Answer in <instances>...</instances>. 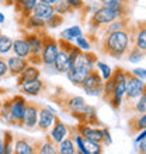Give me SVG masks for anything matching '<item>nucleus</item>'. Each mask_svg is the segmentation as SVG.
<instances>
[{"label": "nucleus", "mask_w": 146, "mask_h": 154, "mask_svg": "<svg viewBox=\"0 0 146 154\" xmlns=\"http://www.w3.org/2000/svg\"><path fill=\"white\" fill-rule=\"evenodd\" d=\"M36 153L40 154H56L58 153V149H56V144L51 140V139H45L44 142L38 143V147H36Z\"/></svg>", "instance_id": "32"}, {"label": "nucleus", "mask_w": 146, "mask_h": 154, "mask_svg": "<svg viewBox=\"0 0 146 154\" xmlns=\"http://www.w3.org/2000/svg\"><path fill=\"white\" fill-rule=\"evenodd\" d=\"M119 17H125V16H122L121 13L115 11V10H111V8H108V7L100 6L89 18L90 34H91V35L96 34L98 29H101L103 27L108 25L110 23H113L114 20H117Z\"/></svg>", "instance_id": "2"}, {"label": "nucleus", "mask_w": 146, "mask_h": 154, "mask_svg": "<svg viewBox=\"0 0 146 154\" xmlns=\"http://www.w3.org/2000/svg\"><path fill=\"white\" fill-rule=\"evenodd\" d=\"M73 45H75V46H77V48L80 49L81 52L91 51V44H90L89 38L86 37L84 34H81V35H79L77 38H75V41H73Z\"/></svg>", "instance_id": "37"}, {"label": "nucleus", "mask_w": 146, "mask_h": 154, "mask_svg": "<svg viewBox=\"0 0 146 154\" xmlns=\"http://www.w3.org/2000/svg\"><path fill=\"white\" fill-rule=\"evenodd\" d=\"M4 23H6V16H4L3 13L0 11V25L4 24Z\"/></svg>", "instance_id": "54"}, {"label": "nucleus", "mask_w": 146, "mask_h": 154, "mask_svg": "<svg viewBox=\"0 0 146 154\" xmlns=\"http://www.w3.org/2000/svg\"><path fill=\"white\" fill-rule=\"evenodd\" d=\"M2 80H3V77H0V83H2Z\"/></svg>", "instance_id": "59"}, {"label": "nucleus", "mask_w": 146, "mask_h": 154, "mask_svg": "<svg viewBox=\"0 0 146 154\" xmlns=\"http://www.w3.org/2000/svg\"><path fill=\"white\" fill-rule=\"evenodd\" d=\"M41 74H42V70H41L40 66H35V65H30L25 67L23 72H21L18 76L16 77L17 79V87H20L21 84H24L27 81H33L35 79H41Z\"/></svg>", "instance_id": "18"}, {"label": "nucleus", "mask_w": 146, "mask_h": 154, "mask_svg": "<svg viewBox=\"0 0 146 154\" xmlns=\"http://www.w3.org/2000/svg\"><path fill=\"white\" fill-rule=\"evenodd\" d=\"M81 2H89V0H81Z\"/></svg>", "instance_id": "60"}, {"label": "nucleus", "mask_w": 146, "mask_h": 154, "mask_svg": "<svg viewBox=\"0 0 146 154\" xmlns=\"http://www.w3.org/2000/svg\"><path fill=\"white\" fill-rule=\"evenodd\" d=\"M142 140H146V129H142L136 132V137L134 139V146H136L139 142H142Z\"/></svg>", "instance_id": "49"}, {"label": "nucleus", "mask_w": 146, "mask_h": 154, "mask_svg": "<svg viewBox=\"0 0 146 154\" xmlns=\"http://www.w3.org/2000/svg\"><path fill=\"white\" fill-rule=\"evenodd\" d=\"M125 56H126V60L129 62V63L138 65V63L145 60V51H141V49L136 48V46H132V48H129L126 51Z\"/></svg>", "instance_id": "30"}, {"label": "nucleus", "mask_w": 146, "mask_h": 154, "mask_svg": "<svg viewBox=\"0 0 146 154\" xmlns=\"http://www.w3.org/2000/svg\"><path fill=\"white\" fill-rule=\"evenodd\" d=\"M7 76H8V69L6 59L0 56V77H7Z\"/></svg>", "instance_id": "48"}, {"label": "nucleus", "mask_w": 146, "mask_h": 154, "mask_svg": "<svg viewBox=\"0 0 146 154\" xmlns=\"http://www.w3.org/2000/svg\"><path fill=\"white\" fill-rule=\"evenodd\" d=\"M11 53H13V55H16V56H20V57H24V59H28V56L31 55V51H30V45H28V42L25 41L24 37L13 39Z\"/></svg>", "instance_id": "21"}, {"label": "nucleus", "mask_w": 146, "mask_h": 154, "mask_svg": "<svg viewBox=\"0 0 146 154\" xmlns=\"http://www.w3.org/2000/svg\"><path fill=\"white\" fill-rule=\"evenodd\" d=\"M81 123H87V125H96V123H98V116H97V108L93 105H90V104H87V106H86L84 112H83V115H81L80 121Z\"/></svg>", "instance_id": "27"}, {"label": "nucleus", "mask_w": 146, "mask_h": 154, "mask_svg": "<svg viewBox=\"0 0 146 154\" xmlns=\"http://www.w3.org/2000/svg\"><path fill=\"white\" fill-rule=\"evenodd\" d=\"M0 4H3V6H8V0H0Z\"/></svg>", "instance_id": "55"}, {"label": "nucleus", "mask_w": 146, "mask_h": 154, "mask_svg": "<svg viewBox=\"0 0 146 154\" xmlns=\"http://www.w3.org/2000/svg\"><path fill=\"white\" fill-rule=\"evenodd\" d=\"M34 17H36V18H41V20L46 21L48 18H51V17L55 14V10H53V6H51V4H45V3H41V2H38V3L35 4V7L33 8V13H31Z\"/></svg>", "instance_id": "23"}, {"label": "nucleus", "mask_w": 146, "mask_h": 154, "mask_svg": "<svg viewBox=\"0 0 146 154\" xmlns=\"http://www.w3.org/2000/svg\"><path fill=\"white\" fill-rule=\"evenodd\" d=\"M131 38H132V42H134V46H136L141 51H145L146 52V28L143 23L142 24H138L136 31L134 34L131 32Z\"/></svg>", "instance_id": "25"}, {"label": "nucleus", "mask_w": 146, "mask_h": 154, "mask_svg": "<svg viewBox=\"0 0 146 154\" xmlns=\"http://www.w3.org/2000/svg\"><path fill=\"white\" fill-rule=\"evenodd\" d=\"M126 2H136V0H126Z\"/></svg>", "instance_id": "58"}, {"label": "nucleus", "mask_w": 146, "mask_h": 154, "mask_svg": "<svg viewBox=\"0 0 146 154\" xmlns=\"http://www.w3.org/2000/svg\"><path fill=\"white\" fill-rule=\"evenodd\" d=\"M17 0H8V6H14V3H16Z\"/></svg>", "instance_id": "56"}, {"label": "nucleus", "mask_w": 146, "mask_h": 154, "mask_svg": "<svg viewBox=\"0 0 146 154\" xmlns=\"http://www.w3.org/2000/svg\"><path fill=\"white\" fill-rule=\"evenodd\" d=\"M100 6H104V7H108L111 10H115V11L121 13L122 16H128V3L126 0H98Z\"/></svg>", "instance_id": "24"}, {"label": "nucleus", "mask_w": 146, "mask_h": 154, "mask_svg": "<svg viewBox=\"0 0 146 154\" xmlns=\"http://www.w3.org/2000/svg\"><path fill=\"white\" fill-rule=\"evenodd\" d=\"M63 24V17L59 16V14H53L51 18L45 21V27L46 29H56L58 27H61Z\"/></svg>", "instance_id": "41"}, {"label": "nucleus", "mask_w": 146, "mask_h": 154, "mask_svg": "<svg viewBox=\"0 0 146 154\" xmlns=\"http://www.w3.org/2000/svg\"><path fill=\"white\" fill-rule=\"evenodd\" d=\"M56 149L59 154H76V147H75V142H73L72 136H68L62 142L58 143Z\"/></svg>", "instance_id": "29"}, {"label": "nucleus", "mask_w": 146, "mask_h": 154, "mask_svg": "<svg viewBox=\"0 0 146 154\" xmlns=\"http://www.w3.org/2000/svg\"><path fill=\"white\" fill-rule=\"evenodd\" d=\"M38 2H41V3H45V4H51V6H53V4L56 3L58 0H38Z\"/></svg>", "instance_id": "53"}, {"label": "nucleus", "mask_w": 146, "mask_h": 154, "mask_svg": "<svg viewBox=\"0 0 146 154\" xmlns=\"http://www.w3.org/2000/svg\"><path fill=\"white\" fill-rule=\"evenodd\" d=\"M53 10H55V14H59V16H62V17L68 16V14H72V13L75 11L65 0H58L56 3L53 4Z\"/></svg>", "instance_id": "35"}, {"label": "nucleus", "mask_w": 146, "mask_h": 154, "mask_svg": "<svg viewBox=\"0 0 146 154\" xmlns=\"http://www.w3.org/2000/svg\"><path fill=\"white\" fill-rule=\"evenodd\" d=\"M2 93V91H0ZM2 105H3V100H2V97H0V108H2Z\"/></svg>", "instance_id": "57"}, {"label": "nucleus", "mask_w": 146, "mask_h": 154, "mask_svg": "<svg viewBox=\"0 0 146 154\" xmlns=\"http://www.w3.org/2000/svg\"><path fill=\"white\" fill-rule=\"evenodd\" d=\"M0 154H4V140H3V134L0 136Z\"/></svg>", "instance_id": "52"}, {"label": "nucleus", "mask_w": 146, "mask_h": 154, "mask_svg": "<svg viewBox=\"0 0 146 154\" xmlns=\"http://www.w3.org/2000/svg\"><path fill=\"white\" fill-rule=\"evenodd\" d=\"M114 80V97L124 100L125 98V85H126V79H128V70L122 69V67H117L113 70L111 74Z\"/></svg>", "instance_id": "9"}, {"label": "nucleus", "mask_w": 146, "mask_h": 154, "mask_svg": "<svg viewBox=\"0 0 146 154\" xmlns=\"http://www.w3.org/2000/svg\"><path fill=\"white\" fill-rule=\"evenodd\" d=\"M36 3L38 0H17L14 3V8H16L17 14L20 16V20L28 17L33 13V8L35 7Z\"/></svg>", "instance_id": "22"}, {"label": "nucleus", "mask_w": 146, "mask_h": 154, "mask_svg": "<svg viewBox=\"0 0 146 154\" xmlns=\"http://www.w3.org/2000/svg\"><path fill=\"white\" fill-rule=\"evenodd\" d=\"M18 88H20V93L25 97H38L45 91L46 84L41 79H35L33 81H27L24 84H21Z\"/></svg>", "instance_id": "14"}, {"label": "nucleus", "mask_w": 146, "mask_h": 154, "mask_svg": "<svg viewBox=\"0 0 146 154\" xmlns=\"http://www.w3.org/2000/svg\"><path fill=\"white\" fill-rule=\"evenodd\" d=\"M59 51V44H58V39L52 37H48L45 34L44 37V46H42V51H41V63L42 66H51L53 65V60L56 57V53Z\"/></svg>", "instance_id": "6"}, {"label": "nucleus", "mask_w": 146, "mask_h": 154, "mask_svg": "<svg viewBox=\"0 0 146 154\" xmlns=\"http://www.w3.org/2000/svg\"><path fill=\"white\" fill-rule=\"evenodd\" d=\"M132 109L136 114H146V93L132 101Z\"/></svg>", "instance_id": "38"}, {"label": "nucleus", "mask_w": 146, "mask_h": 154, "mask_svg": "<svg viewBox=\"0 0 146 154\" xmlns=\"http://www.w3.org/2000/svg\"><path fill=\"white\" fill-rule=\"evenodd\" d=\"M93 70L94 69H90V67H86V66H81V65H73L65 76L68 77V80H69L73 85H79V87H80V84L83 83L86 76H87L90 72H93Z\"/></svg>", "instance_id": "15"}, {"label": "nucleus", "mask_w": 146, "mask_h": 154, "mask_svg": "<svg viewBox=\"0 0 146 154\" xmlns=\"http://www.w3.org/2000/svg\"><path fill=\"white\" fill-rule=\"evenodd\" d=\"M70 128L66 125L65 122H62L59 118H56V121L53 122V125L51 126V129L48 130V136L46 137L51 139L55 144H58L59 142H62L65 137L70 136Z\"/></svg>", "instance_id": "10"}, {"label": "nucleus", "mask_w": 146, "mask_h": 154, "mask_svg": "<svg viewBox=\"0 0 146 154\" xmlns=\"http://www.w3.org/2000/svg\"><path fill=\"white\" fill-rule=\"evenodd\" d=\"M107 102L110 104V106H111L113 109H119V108L122 106V104H124V100H119V98L111 95V97L107 100Z\"/></svg>", "instance_id": "45"}, {"label": "nucleus", "mask_w": 146, "mask_h": 154, "mask_svg": "<svg viewBox=\"0 0 146 154\" xmlns=\"http://www.w3.org/2000/svg\"><path fill=\"white\" fill-rule=\"evenodd\" d=\"M7 102V106L10 109V114H11V118L14 121V125L20 126L21 121H23V116H24V111L25 106H27V98L23 94H16L10 97L8 100H6Z\"/></svg>", "instance_id": "4"}, {"label": "nucleus", "mask_w": 146, "mask_h": 154, "mask_svg": "<svg viewBox=\"0 0 146 154\" xmlns=\"http://www.w3.org/2000/svg\"><path fill=\"white\" fill-rule=\"evenodd\" d=\"M131 44H132L131 29H121V31H115V32L103 35L101 51L113 59L121 60L125 57V53L131 48Z\"/></svg>", "instance_id": "1"}, {"label": "nucleus", "mask_w": 146, "mask_h": 154, "mask_svg": "<svg viewBox=\"0 0 146 154\" xmlns=\"http://www.w3.org/2000/svg\"><path fill=\"white\" fill-rule=\"evenodd\" d=\"M81 34H84V32H83V28H81L80 25H72V27H68V28L62 29L59 38L63 41H68V42H73L75 38H77Z\"/></svg>", "instance_id": "28"}, {"label": "nucleus", "mask_w": 146, "mask_h": 154, "mask_svg": "<svg viewBox=\"0 0 146 154\" xmlns=\"http://www.w3.org/2000/svg\"><path fill=\"white\" fill-rule=\"evenodd\" d=\"M3 140H4V154H13V149H14V134L10 130H6L3 133Z\"/></svg>", "instance_id": "36"}, {"label": "nucleus", "mask_w": 146, "mask_h": 154, "mask_svg": "<svg viewBox=\"0 0 146 154\" xmlns=\"http://www.w3.org/2000/svg\"><path fill=\"white\" fill-rule=\"evenodd\" d=\"M44 72H45L46 74H51V76H55V74H58V72L55 70L53 65H51V66H44Z\"/></svg>", "instance_id": "51"}, {"label": "nucleus", "mask_w": 146, "mask_h": 154, "mask_svg": "<svg viewBox=\"0 0 146 154\" xmlns=\"http://www.w3.org/2000/svg\"><path fill=\"white\" fill-rule=\"evenodd\" d=\"M129 28V23H128V18L126 17H119L117 20H114L113 23H110L108 25L103 27L101 31H103V35L110 32H115V31H121V29H126Z\"/></svg>", "instance_id": "26"}, {"label": "nucleus", "mask_w": 146, "mask_h": 154, "mask_svg": "<svg viewBox=\"0 0 146 154\" xmlns=\"http://www.w3.org/2000/svg\"><path fill=\"white\" fill-rule=\"evenodd\" d=\"M65 2L69 4L75 11H80L83 8V6H84V2H81V0H65Z\"/></svg>", "instance_id": "47"}, {"label": "nucleus", "mask_w": 146, "mask_h": 154, "mask_svg": "<svg viewBox=\"0 0 146 154\" xmlns=\"http://www.w3.org/2000/svg\"><path fill=\"white\" fill-rule=\"evenodd\" d=\"M129 73L132 74V76L141 79V80H143V81L146 80V69L145 67H135V69L131 70Z\"/></svg>", "instance_id": "46"}, {"label": "nucleus", "mask_w": 146, "mask_h": 154, "mask_svg": "<svg viewBox=\"0 0 146 154\" xmlns=\"http://www.w3.org/2000/svg\"><path fill=\"white\" fill-rule=\"evenodd\" d=\"M87 104H89V102L84 100V97H80V95H69L65 101H62L61 106L68 114L75 116L77 121H80V118H81V115H83V112H84Z\"/></svg>", "instance_id": "5"}, {"label": "nucleus", "mask_w": 146, "mask_h": 154, "mask_svg": "<svg viewBox=\"0 0 146 154\" xmlns=\"http://www.w3.org/2000/svg\"><path fill=\"white\" fill-rule=\"evenodd\" d=\"M56 112L52 109H49L45 106H40L38 109V121H36V129L42 130V132H48L51 129V126L53 125V122L56 121Z\"/></svg>", "instance_id": "11"}, {"label": "nucleus", "mask_w": 146, "mask_h": 154, "mask_svg": "<svg viewBox=\"0 0 146 154\" xmlns=\"http://www.w3.org/2000/svg\"><path fill=\"white\" fill-rule=\"evenodd\" d=\"M86 149L89 154H101L104 151V146L98 142H90L86 140Z\"/></svg>", "instance_id": "42"}, {"label": "nucleus", "mask_w": 146, "mask_h": 154, "mask_svg": "<svg viewBox=\"0 0 146 154\" xmlns=\"http://www.w3.org/2000/svg\"><path fill=\"white\" fill-rule=\"evenodd\" d=\"M38 109H40V105H36L34 102H27V106H25V111H24V116H23V121H21V123H20L21 128H24V129H27V130L36 129Z\"/></svg>", "instance_id": "12"}, {"label": "nucleus", "mask_w": 146, "mask_h": 154, "mask_svg": "<svg viewBox=\"0 0 146 154\" xmlns=\"http://www.w3.org/2000/svg\"><path fill=\"white\" fill-rule=\"evenodd\" d=\"M135 149H136V151L141 154H145L146 153V140H142V142H139L136 146H135Z\"/></svg>", "instance_id": "50"}, {"label": "nucleus", "mask_w": 146, "mask_h": 154, "mask_svg": "<svg viewBox=\"0 0 146 154\" xmlns=\"http://www.w3.org/2000/svg\"><path fill=\"white\" fill-rule=\"evenodd\" d=\"M13 38L0 32V56H7L11 53Z\"/></svg>", "instance_id": "33"}, {"label": "nucleus", "mask_w": 146, "mask_h": 154, "mask_svg": "<svg viewBox=\"0 0 146 154\" xmlns=\"http://www.w3.org/2000/svg\"><path fill=\"white\" fill-rule=\"evenodd\" d=\"M0 121L4 122L6 125H14V121H13L11 114H10V109H8L6 101H3V105L0 108Z\"/></svg>", "instance_id": "40"}, {"label": "nucleus", "mask_w": 146, "mask_h": 154, "mask_svg": "<svg viewBox=\"0 0 146 154\" xmlns=\"http://www.w3.org/2000/svg\"><path fill=\"white\" fill-rule=\"evenodd\" d=\"M103 84L104 80L101 79V76L98 74V72L96 69L93 72H90L86 79L83 80V83L80 84L81 90L84 91V94L90 95V97H101L103 95Z\"/></svg>", "instance_id": "3"}, {"label": "nucleus", "mask_w": 146, "mask_h": 154, "mask_svg": "<svg viewBox=\"0 0 146 154\" xmlns=\"http://www.w3.org/2000/svg\"><path fill=\"white\" fill-rule=\"evenodd\" d=\"M44 37L45 32H34V31H30L24 35L25 41L30 45V51H31L33 56H40L41 55V51L44 46Z\"/></svg>", "instance_id": "16"}, {"label": "nucleus", "mask_w": 146, "mask_h": 154, "mask_svg": "<svg viewBox=\"0 0 146 154\" xmlns=\"http://www.w3.org/2000/svg\"><path fill=\"white\" fill-rule=\"evenodd\" d=\"M94 67L97 69L98 74L101 76V79L104 81L107 80V79H110L111 77V74H113V67L110 65H107L106 62H101V60H96V65H94Z\"/></svg>", "instance_id": "34"}, {"label": "nucleus", "mask_w": 146, "mask_h": 154, "mask_svg": "<svg viewBox=\"0 0 146 154\" xmlns=\"http://www.w3.org/2000/svg\"><path fill=\"white\" fill-rule=\"evenodd\" d=\"M76 132L79 134H81L84 140L101 143V139H103L101 128H96V126H93V125H87V123H81L80 122L76 128Z\"/></svg>", "instance_id": "13"}, {"label": "nucleus", "mask_w": 146, "mask_h": 154, "mask_svg": "<svg viewBox=\"0 0 146 154\" xmlns=\"http://www.w3.org/2000/svg\"><path fill=\"white\" fill-rule=\"evenodd\" d=\"M38 143L30 140L28 137H18L14 140V149L13 153L16 154H34L36 153Z\"/></svg>", "instance_id": "19"}, {"label": "nucleus", "mask_w": 146, "mask_h": 154, "mask_svg": "<svg viewBox=\"0 0 146 154\" xmlns=\"http://www.w3.org/2000/svg\"><path fill=\"white\" fill-rule=\"evenodd\" d=\"M103 130V139H101V144L104 147H110L113 144V136H111V132L107 126H103L101 128Z\"/></svg>", "instance_id": "43"}, {"label": "nucleus", "mask_w": 146, "mask_h": 154, "mask_svg": "<svg viewBox=\"0 0 146 154\" xmlns=\"http://www.w3.org/2000/svg\"><path fill=\"white\" fill-rule=\"evenodd\" d=\"M143 93H146L145 81L132 76L128 72V79H126V85H125V98L129 102H132L134 100L141 97Z\"/></svg>", "instance_id": "7"}, {"label": "nucleus", "mask_w": 146, "mask_h": 154, "mask_svg": "<svg viewBox=\"0 0 146 154\" xmlns=\"http://www.w3.org/2000/svg\"><path fill=\"white\" fill-rule=\"evenodd\" d=\"M20 23L23 24L27 31H34V32H44L46 27H45V21L41 18H36L33 14H30L28 17H25L23 20H20Z\"/></svg>", "instance_id": "20"}, {"label": "nucleus", "mask_w": 146, "mask_h": 154, "mask_svg": "<svg viewBox=\"0 0 146 154\" xmlns=\"http://www.w3.org/2000/svg\"><path fill=\"white\" fill-rule=\"evenodd\" d=\"M6 63H7L8 76L17 77L27 66H28V59L16 56V55H8L7 59H6Z\"/></svg>", "instance_id": "17"}, {"label": "nucleus", "mask_w": 146, "mask_h": 154, "mask_svg": "<svg viewBox=\"0 0 146 154\" xmlns=\"http://www.w3.org/2000/svg\"><path fill=\"white\" fill-rule=\"evenodd\" d=\"M72 137H73V142H75V147H76V153H79V154H89L87 153V149H86V140L83 139L81 134H79L76 132L75 136H72Z\"/></svg>", "instance_id": "39"}, {"label": "nucleus", "mask_w": 146, "mask_h": 154, "mask_svg": "<svg viewBox=\"0 0 146 154\" xmlns=\"http://www.w3.org/2000/svg\"><path fill=\"white\" fill-rule=\"evenodd\" d=\"M129 129L131 132H139L142 129H146V114H138L136 116L129 119Z\"/></svg>", "instance_id": "31"}, {"label": "nucleus", "mask_w": 146, "mask_h": 154, "mask_svg": "<svg viewBox=\"0 0 146 154\" xmlns=\"http://www.w3.org/2000/svg\"><path fill=\"white\" fill-rule=\"evenodd\" d=\"M59 51L56 53V57L53 60V67L58 72V74H66L70 69L69 57H68V41H63L59 38Z\"/></svg>", "instance_id": "8"}, {"label": "nucleus", "mask_w": 146, "mask_h": 154, "mask_svg": "<svg viewBox=\"0 0 146 154\" xmlns=\"http://www.w3.org/2000/svg\"><path fill=\"white\" fill-rule=\"evenodd\" d=\"M98 7H100V3H98V2H90V3H84L81 11L84 13L86 16H91Z\"/></svg>", "instance_id": "44"}]
</instances>
